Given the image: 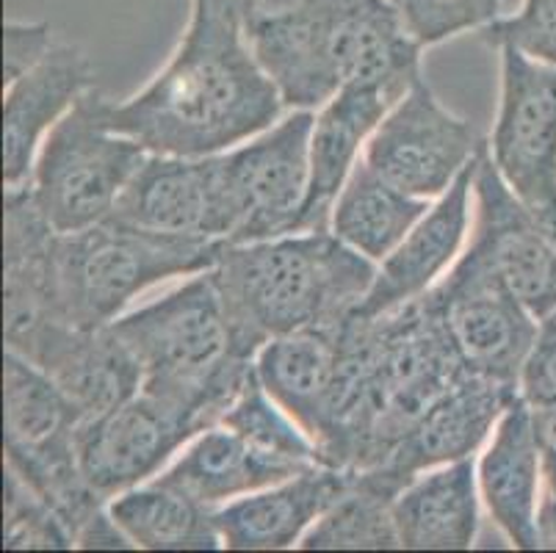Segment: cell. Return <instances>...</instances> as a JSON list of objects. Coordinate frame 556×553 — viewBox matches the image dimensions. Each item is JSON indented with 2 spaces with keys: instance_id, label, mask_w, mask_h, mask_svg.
Segmentation results:
<instances>
[{
  "instance_id": "30bf717a",
  "label": "cell",
  "mask_w": 556,
  "mask_h": 553,
  "mask_svg": "<svg viewBox=\"0 0 556 553\" xmlns=\"http://www.w3.org/2000/svg\"><path fill=\"white\" fill-rule=\"evenodd\" d=\"M484 147L477 125L452 114L421 75L379 122L363 161L409 197L434 202Z\"/></svg>"
},
{
  "instance_id": "2e32d148",
  "label": "cell",
  "mask_w": 556,
  "mask_h": 553,
  "mask_svg": "<svg viewBox=\"0 0 556 553\" xmlns=\"http://www.w3.org/2000/svg\"><path fill=\"white\" fill-rule=\"evenodd\" d=\"M479 159V155H477ZM468 169L452 183V189L429 205L416 227L399 241L396 250L377 263L371 291L366 293L357 311L361 316H379L399 304L432 291L448 274V268L463 255L468 243V230L473 227V169Z\"/></svg>"
},
{
  "instance_id": "7402d4cb",
  "label": "cell",
  "mask_w": 556,
  "mask_h": 553,
  "mask_svg": "<svg viewBox=\"0 0 556 553\" xmlns=\"http://www.w3.org/2000/svg\"><path fill=\"white\" fill-rule=\"evenodd\" d=\"M111 216L144 230L216 238L214 155H148Z\"/></svg>"
},
{
  "instance_id": "cb8c5ba5",
  "label": "cell",
  "mask_w": 556,
  "mask_h": 553,
  "mask_svg": "<svg viewBox=\"0 0 556 553\" xmlns=\"http://www.w3.org/2000/svg\"><path fill=\"white\" fill-rule=\"evenodd\" d=\"M341 324L280 335L255 354L257 382L311 435L313 443L325 429L338 388Z\"/></svg>"
},
{
  "instance_id": "ffe728a7",
  "label": "cell",
  "mask_w": 556,
  "mask_h": 553,
  "mask_svg": "<svg viewBox=\"0 0 556 553\" xmlns=\"http://www.w3.org/2000/svg\"><path fill=\"white\" fill-rule=\"evenodd\" d=\"M409 89L386 84H349L316 111L311 134V180L300 230H330V213L368 139Z\"/></svg>"
},
{
  "instance_id": "83f0119b",
  "label": "cell",
  "mask_w": 556,
  "mask_h": 553,
  "mask_svg": "<svg viewBox=\"0 0 556 553\" xmlns=\"http://www.w3.org/2000/svg\"><path fill=\"white\" fill-rule=\"evenodd\" d=\"M393 499L382 487L357 474L355 485L318 517L305 537L302 551H402Z\"/></svg>"
},
{
  "instance_id": "1f68e13d",
  "label": "cell",
  "mask_w": 556,
  "mask_h": 553,
  "mask_svg": "<svg viewBox=\"0 0 556 553\" xmlns=\"http://www.w3.org/2000/svg\"><path fill=\"white\" fill-rule=\"evenodd\" d=\"M53 45V28L48 23L9 20L3 25V86L37 67Z\"/></svg>"
},
{
  "instance_id": "603a6c76",
  "label": "cell",
  "mask_w": 556,
  "mask_h": 553,
  "mask_svg": "<svg viewBox=\"0 0 556 553\" xmlns=\"http://www.w3.org/2000/svg\"><path fill=\"white\" fill-rule=\"evenodd\" d=\"M402 551H471L482 524L477 460L438 465L393 499Z\"/></svg>"
},
{
  "instance_id": "3957f363",
  "label": "cell",
  "mask_w": 556,
  "mask_h": 553,
  "mask_svg": "<svg viewBox=\"0 0 556 553\" xmlns=\"http://www.w3.org/2000/svg\"><path fill=\"white\" fill-rule=\"evenodd\" d=\"M244 30L288 111H318L349 84L409 89L424 75V48L391 0H291L257 9Z\"/></svg>"
},
{
  "instance_id": "5b68a950",
  "label": "cell",
  "mask_w": 556,
  "mask_h": 553,
  "mask_svg": "<svg viewBox=\"0 0 556 553\" xmlns=\"http://www.w3.org/2000/svg\"><path fill=\"white\" fill-rule=\"evenodd\" d=\"M109 327L141 365V390L184 410L202 429L219 424L255 377V360L236 352L211 272L186 277Z\"/></svg>"
},
{
  "instance_id": "8992f818",
  "label": "cell",
  "mask_w": 556,
  "mask_h": 553,
  "mask_svg": "<svg viewBox=\"0 0 556 553\" xmlns=\"http://www.w3.org/2000/svg\"><path fill=\"white\" fill-rule=\"evenodd\" d=\"M225 241L144 230L109 216L55 241V280L73 327L98 329L161 282L211 272Z\"/></svg>"
},
{
  "instance_id": "9a60e30c",
  "label": "cell",
  "mask_w": 556,
  "mask_h": 553,
  "mask_svg": "<svg viewBox=\"0 0 556 553\" xmlns=\"http://www.w3.org/2000/svg\"><path fill=\"white\" fill-rule=\"evenodd\" d=\"M520 395V388L495 382L482 374H465L441 402L434 404L413 432L393 449L379 468L366 470V479L399 495L407 481L438 465L471 460L493 435L504 410Z\"/></svg>"
},
{
  "instance_id": "9c48e42d",
  "label": "cell",
  "mask_w": 556,
  "mask_h": 553,
  "mask_svg": "<svg viewBox=\"0 0 556 553\" xmlns=\"http://www.w3.org/2000/svg\"><path fill=\"white\" fill-rule=\"evenodd\" d=\"M432 293L468 372L520 388L543 322L515 297L477 243H465L463 255Z\"/></svg>"
},
{
  "instance_id": "d590c367",
  "label": "cell",
  "mask_w": 556,
  "mask_h": 553,
  "mask_svg": "<svg viewBox=\"0 0 556 553\" xmlns=\"http://www.w3.org/2000/svg\"><path fill=\"white\" fill-rule=\"evenodd\" d=\"M211 3H216V7L227 9V12H232V14H239V17L244 20V25H247V20H250L252 14L261 9V0H211Z\"/></svg>"
},
{
  "instance_id": "ba28073f",
  "label": "cell",
  "mask_w": 556,
  "mask_h": 553,
  "mask_svg": "<svg viewBox=\"0 0 556 553\" xmlns=\"http://www.w3.org/2000/svg\"><path fill=\"white\" fill-rule=\"evenodd\" d=\"M316 111H291L269 130L214 155L216 238L252 243L300 230Z\"/></svg>"
},
{
  "instance_id": "4316f807",
  "label": "cell",
  "mask_w": 556,
  "mask_h": 553,
  "mask_svg": "<svg viewBox=\"0 0 556 553\" xmlns=\"http://www.w3.org/2000/svg\"><path fill=\"white\" fill-rule=\"evenodd\" d=\"M429 205L432 202L396 189L361 159L332 205L330 230L346 247L379 263L396 250Z\"/></svg>"
},
{
  "instance_id": "277c9868",
  "label": "cell",
  "mask_w": 556,
  "mask_h": 553,
  "mask_svg": "<svg viewBox=\"0 0 556 553\" xmlns=\"http://www.w3.org/2000/svg\"><path fill=\"white\" fill-rule=\"evenodd\" d=\"M377 263L332 230H305L252 243H227L211 268L232 343L255 360L271 338L332 327L371 291Z\"/></svg>"
},
{
  "instance_id": "f1b7e54d",
  "label": "cell",
  "mask_w": 556,
  "mask_h": 553,
  "mask_svg": "<svg viewBox=\"0 0 556 553\" xmlns=\"http://www.w3.org/2000/svg\"><path fill=\"white\" fill-rule=\"evenodd\" d=\"M70 551L73 535L53 506L14 470L3 468V551Z\"/></svg>"
},
{
  "instance_id": "7c38bea8",
  "label": "cell",
  "mask_w": 556,
  "mask_h": 553,
  "mask_svg": "<svg viewBox=\"0 0 556 553\" xmlns=\"http://www.w3.org/2000/svg\"><path fill=\"white\" fill-rule=\"evenodd\" d=\"M59 232L45 222L28 186L3 189V341L37 365L70 329L55 280Z\"/></svg>"
},
{
  "instance_id": "836d02e7",
  "label": "cell",
  "mask_w": 556,
  "mask_h": 553,
  "mask_svg": "<svg viewBox=\"0 0 556 553\" xmlns=\"http://www.w3.org/2000/svg\"><path fill=\"white\" fill-rule=\"evenodd\" d=\"M534 435L543 454V485L556 481V407H532Z\"/></svg>"
},
{
  "instance_id": "52a82bcc",
  "label": "cell",
  "mask_w": 556,
  "mask_h": 553,
  "mask_svg": "<svg viewBox=\"0 0 556 553\" xmlns=\"http://www.w3.org/2000/svg\"><path fill=\"white\" fill-rule=\"evenodd\" d=\"M139 141L105 125L103 95L89 89L48 136L25 183L59 236L100 225L148 161Z\"/></svg>"
},
{
  "instance_id": "7a4b0ae2",
  "label": "cell",
  "mask_w": 556,
  "mask_h": 553,
  "mask_svg": "<svg viewBox=\"0 0 556 553\" xmlns=\"http://www.w3.org/2000/svg\"><path fill=\"white\" fill-rule=\"evenodd\" d=\"M275 80L263 73L244 20L211 0H191L178 48L144 89L103 98L105 125L150 155L205 159L244 144L286 114Z\"/></svg>"
},
{
  "instance_id": "e0dca14e",
  "label": "cell",
  "mask_w": 556,
  "mask_h": 553,
  "mask_svg": "<svg viewBox=\"0 0 556 553\" xmlns=\"http://www.w3.org/2000/svg\"><path fill=\"white\" fill-rule=\"evenodd\" d=\"M92 61L78 45H53L37 67L3 86V189L31 180L45 136L94 89Z\"/></svg>"
},
{
  "instance_id": "44dd1931",
  "label": "cell",
  "mask_w": 556,
  "mask_h": 553,
  "mask_svg": "<svg viewBox=\"0 0 556 553\" xmlns=\"http://www.w3.org/2000/svg\"><path fill=\"white\" fill-rule=\"evenodd\" d=\"M307 468L313 465H300L271 454L230 426L214 424L194 435L155 479L211 510H219L230 501L291 479Z\"/></svg>"
},
{
  "instance_id": "d6a6232c",
  "label": "cell",
  "mask_w": 556,
  "mask_h": 553,
  "mask_svg": "<svg viewBox=\"0 0 556 553\" xmlns=\"http://www.w3.org/2000/svg\"><path fill=\"white\" fill-rule=\"evenodd\" d=\"M520 395L532 407H556V324H543L520 374Z\"/></svg>"
},
{
  "instance_id": "d6986e66",
  "label": "cell",
  "mask_w": 556,
  "mask_h": 553,
  "mask_svg": "<svg viewBox=\"0 0 556 553\" xmlns=\"http://www.w3.org/2000/svg\"><path fill=\"white\" fill-rule=\"evenodd\" d=\"M357 474L318 463L302 474L263 487L216 510L222 548L227 551H286L300 548L338 499L352 490Z\"/></svg>"
},
{
  "instance_id": "ac0fdd59",
  "label": "cell",
  "mask_w": 556,
  "mask_h": 553,
  "mask_svg": "<svg viewBox=\"0 0 556 553\" xmlns=\"http://www.w3.org/2000/svg\"><path fill=\"white\" fill-rule=\"evenodd\" d=\"M477 479L484 512L509 548L538 551L543 454L534 435L532 404L523 395H515L479 451Z\"/></svg>"
},
{
  "instance_id": "484cf974",
  "label": "cell",
  "mask_w": 556,
  "mask_h": 553,
  "mask_svg": "<svg viewBox=\"0 0 556 553\" xmlns=\"http://www.w3.org/2000/svg\"><path fill=\"white\" fill-rule=\"evenodd\" d=\"M109 515L139 551H216V510L153 479L109 501Z\"/></svg>"
},
{
  "instance_id": "e575fe53",
  "label": "cell",
  "mask_w": 556,
  "mask_h": 553,
  "mask_svg": "<svg viewBox=\"0 0 556 553\" xmlns=\"http://www.w3.org/2000/svg\"><path fill=\"white\" fill-rule=\"evenodd\" d=\"M538 529H540V548H551V551H556V481H545V493H543V501H540Z\"/></svg>"
},
{
  "instance_id": "5bb4252c",
  "label": "cell",
  "mask_w": 556,
  "mask_h": 553,
  "mask_svg": "<svg viewBox=\"0 0 556 553\" xmlns=\"http://www.w3.org/2000/svg\"><path fill=\"white\" fill-rule=\"evenodd\" d=\"M471 243L488 255L515 297L540 318L556 313V230L507 186L488 147L473 169Z\"/></svg>"
},
{
  "instance_id": "8fae6325",
  "label": "cell",
  "mask_w": 556,
  "mask_h": 553,
  "mask_svg": "<svg viewBox=\"0 0 556 553\" xmlns=\"http://www.w3.org/2000/svg\"><path fill=\"white\" fill-rule=\"evenodd\" d=\"M502 100L488 152L509 189L556 230V67L498 48Z\"/></svg>"
},
{
  "instance_id": "f546056e",
  "label": "cell",
  "mask_w": 556,
  "mask_h": 553,
  "mask_svg": "<svg viewBox=\"0 0 556 553\" xmlns=\"http://www.w3.org/2000/svg\"><path fill=\"white\" fill-rule=\"evenodd\" d=\"M391 7L421 48L484 30L502 17V0H391Z\"/></svg>"
},
{
  "instance_id": "4dcf8cb0",
  "label": "cell",
  "mask_w": 556,
  "mask_h": 553,
  "mask_svg": "<svg viewBox=\"0 0 556 553\" xmlns=\"http://www.w3.org/2000/svg\"><path fill=\"white\" fill-rule=\"evenodd\" d=\"M490 48H515L556 67V0H523L513 17H498L482 30Z\"/></svg>"
},
{
  "instance_id": "6da1fadb",
  "label": "cell",
  "mask_w": 556,
  "mask_h": 553,
  "mask_svg": "<svg viewBox=\"0 0 556 553\" xmlns=\"http://www.w3.org/2000/svg\"><path fill=\"white\" fill-rule=\"evenodd\" d=\"M465 374L432 291L379 316L352 313L318 460L352 474L379 468Z\"/></svg>"
},
{
  "instance_id": "4fadbf2b",
  "label": "cell",
  "mask_w": 556,
  "mask_h": 553,
  "mask_svg": "<svg viewBox=\"0 0 556 553\" xmlns=\"http://www.w3.org/2000/svg\"><path fill=\"white\" fill-rule=\"evenodd\" d=\"M200 432L202 426L184 410L139 390L111 413L78 426V463L86 481L111 501L153 481Z\"/></svg>"
},
{
  "instance_id": "d4e9b609",
  "label": "cell",
  "mask_w": 556,
  "mask_h": 553,
  "mask_svg": "<svg viewBox=\"0 0 556 553\" xmlns=\"http://www.w3.org/2000/svg\"><path fill=\"white\" fill-rule=\"evenodd\" d=\"M37 365L73 402L80 424L111 413L141 390V365L111 327L64 329Z\"/></svg>"
}]
</instances>
